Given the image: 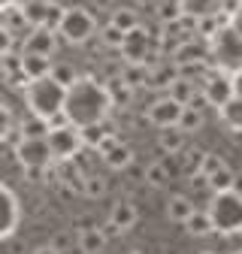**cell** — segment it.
I'll return each instance as SVG.
<instances>
[{"label":"cell","instance_id":"cell-1","mask_svg":"<svg viewBox=\"0 0 242 254\" xmlns=\"http://www.w3.org/2000/svg\"><path fill=\"white\" fill-rule=\"evenodd\" d=\"M112 109V97L109 88L94 82V79H79L70 91H67V106H64V121H70L73 127L85 130V127L103 124L109 118Z\"/></svg>","mask_w":242,"mask_h":254},{"label":"cell","instance_id":"cell-2","mask_svg":"<svg viewBox=\"0 0 242 254\" xmlns=\"http://www.w3.org/2000/svg\"><path fill=\"white\" fill-rule=\"evenodd\" d=\"M24 100H27L30 115L46 118V121H52V124H60L58 118H64L67 88L58 85L52 76H46V79H37V82H27V88H24Z\"/></svg>","mask_w":242,"mask_h":254},{"label":"cell","instance_id":"cell-3","mask_svg":"<svg viewBox=\"0 0 242 254\" xmlns=\"http://www.w3.org/2000/svg\"><path fill=\"white\" fill-rule=\"evenodd\" d=\"M212 221H215V230L224 236L239 233L242 236V194L239 190H227V194H215L209 203Z\"/></svg>","mask_w":242,"mask_h":254},{"label":"cell","instance_id":"cell-4","mask_svg":"<svg viewBox=\"0 0 242 254\" xmlns=\"http://www.w3.org/2000/svg\"><path fill=\"white\" fill-rule=\"evenodd\" d=\"M97 34V21L85 6H67L64 18H60V27H58V37H64L67 43L79 46V43H88L91 37Z\"/></svg>","mask_w":242,"mask_h":254},{"label":"cell","instance_id":"cell-5","mask_svg":"<svg viewBox=\"0 0 242 254\" xmlns=\"http://www.w3.org/2000/svg\"><path fill=\"white\" fill-rule=\"evenodd\" d=\"M49 145L55 151V161H73V157H79L85 139H82L79 127H73L70 121H60V124H52Z\"/></svg>","mask_w":242,"mask_h":254},{"label":"cell","instance_id":"cell-6","mask_svg":"<svg viewBox=\"0 0 242 254\" xmlns=\"http://www.w3.org/2000/svg\"><path fill=\"white\" fill-rule=\"evenodd\" d=\"M200 91H203V100L209 103V106H215V109H224L233 97H236V85H233V79L224 73V70H212L206 79H203V85H200Z\"/></svg>","mask_w":242,"mask_h":254},{"label":"cell","instance_id":"cell-7","mask_svg":"<svg viewBox=\"0 0 242 254\" xmlns=\"http://www.w3.org/2000/svg\"><path fill=\"white\" fill-rule=\"evenodd\" d=\"M15 157L21 161L24 170H49L55 161V151L49 145V139H24L15 148ZM58 164V161H55Z\"/></svg>","mask_w":242,"mask_h":254},{"label":"cell","instance_id":"cell-8","mask_svg":"<svg viewBox=\"0 0 242 254\" xmlns=\"http://www.w3.org/2000/svg\"><path fill=\"white\" fill-rule=\"evenodd\" d=\"M24 12H27V21L30 27H49V30H58L60 27V18H64V6H58L55 0H27L24 3Z\"/></svg>","mask_w":242,"mask_h":254},{"label":"cell","instance_id":"cell-9","mask_svg":"<svg viewBox=\"0 0 242 254\" xmlns=\"http://www.w3.org/2000/svg\"><path fill=\"white\" fill-rule=\"evenodd\" d=\"M182 112H185V106H182L179 100H173L170 94H167V97H158L155 103H151L145 115H148V121L155 124V127H161V130H170V127H179Z\"/></svg>","mask_w":242,"mask_h":254},{"label":"cell","instance_id":"cell-10","mask_svg":"<svg viewBox=\"0 0 242 254\" xmlns=\"http://www.w3.org/2000/svg\"><path fill=\"white\" fill-rule=\"evenodd\" d=\"M121 55H124L127 64H145L148 67V58H151V34L145 27H136L124 37V46H121Z\"/></svg>","mask_w":242,"mask_h":254},{"label":"cell","instance_id":"cell-11","mask_svg":"<svg viewBox=\"0 0 242 254\" xmlns=\"http://www.w3.org/2000/svg\"><path fill=\"white\" fill-rule=\"evenodd\" d=\"M97 151H100L103 164H106L109 170H127V167L133 164V148H130L127 142H121V139H118V133H115V136H109Z\"/></svg>","mask_w":242,"mask_h":254},{"label":"cell","instance_id":"cell-12","mask_svg":"<svg viewBox=\"0 0 242 254\" xmlns=\"http://www.w3.org/2000/svg\"><path fill=\"white\" fill-rule=\"evenodd\" d=\"M136 224V206L130 200H118L109 212V221H106V233L118 236V233H127L130 227Z\"/></svg>","mask_w":242,"mask_h":254},{"label":"cell","instance_id":"cell-13","mask_svg":"<svg viewBox=\"0 0 242 254\" xmlns=\"http://www.w3.org/2000/svg\"><path fill=\"white\" fill-rule=\"evenodd\" d=\"M58 30H49V27H34L24 40V55H43V58H52L58 40H55Z\"/></svg>","mask_w":242,"mask_h":254},{"label":"cell","instance_id":"cell-14","mask_svg":"<svg viewBox=\"0 0 242 254\" xmlns=\"http://www.w3.org/2000/svg\"><path fill=\"white\" fill-rule=\"evenodd\" d=\"M30 34V21H27V12H24V3H15V0H9V3H3V34L9 37H18V34Z\"/></svg>","mask_w":242,"mask_h":254},{"label":"cell","instance_id":"cell-15","mask_svg":"<svg viewBox=\"0 0 242 254\" xmlns=\"http://www.w3.org/2000/svg\"><path fill=\"white\" fill-rule=\"evenodd\" d=\"M21 67H24V79H27V82H37V79L52 76L55 64H52V58H43V55H24V52H21Z\"/></svg>","mask_w":242,"mask_h":254},{"label":"cell","instance_id":"cell-16","mask_svg":"<svg viewBox=\"0 0 242 254\" xmlns=\"http://www.w3.org/2000/svg\"><path fill=\"white\" fill-rule=\"evenodd\" d=\"M106 242H109V236H106L103 227H91V230H85V233L76 236V245H79L82 254H100L106 248Z\"/></svg>","mask_w":242,"mask_h":254},{"label":"cell","instance_id":"cell-17","mask_svg":"<svg viewBox=\"0 0 242 254\" xmlns=\"http://www.w3.org/2000/svg\"><path fill=\"white\" fill-rule=\"evenodd\" d=\"M185 230H188V236H212V233H218V230H215V221H212V212H209V209H197V212L188 218Z\"/></svg>","mask_w":242,"mask_h":254},{"label":"cell","instance_id":"cell-18","mask_svg":"<svg viewBox=\"0 0 242 254\" xmlns=\"http://www.w3.org/2000/svg\"><path fill=\"white\" fill-rule=\"evenodd\" d=\"M194 212H197V206H194L188 197H182V194L170 197V203H167V215H170V221H176V224H182V227L188 224V218H191Z\"/></svg>","mask_w":242,"mask_h":254},{"label":"cell","instance_id":"cell-19","mask_svg":"<svg viewBox=\"0 0 242 254\" xmlns=\"http://www.w3.org/2000/svg\"><path fill=\"white\" fill-rule=\"evenodd\" d=\"M167 94H170L173 100H179L182 106H191V103H197V82L188 79V76H179Z\"/></svg>","mask_w":242,"mask_h":254},{"label":"cell","instance_id":"cell-20","mask_svg":"<svg viewBox=\"0 0 242 254\" xmlns=\"http://www.w3.org/2000/svg\"><path fill=\"white\" fill-rule=\"evenodd\" d=\"M18 130H21L24 139H49V133H52V121L30 115V118H21V121H18Z\"/></svg>","mask_w":242,"mask_h":254},{"label":"cell","instance_id":"cell-21","mask_svg":"<svg viewBox=\"0 0 242 254\" xmlns=\"http://www.w3.org/2000/svg\"><path fill=\"white\" fill-rule=\"evenodd\" d=\"M158 145H161V151H164V154H170V157H179L182 151L188 148V145H185V133H182L179 127L161 130V136H158Z\"/></svg>","mask_w":242,"mask_h":254},{"label":"cell","instance_id":"cell-22","mask_svg":"<svg viewBox=\"0 0 242 254\" xmlns=\"http://www.w3.org/2000/svg\"><path fill=\"white\" fill-rule=\"evenodd\" d=\"M170 176H173V167L167 161H151L145 167V185H151V188H167Z\"/></svg>","mask_w":242,"mask_h":254},{"label":"cell","instance_id":"cell-23","mask_svg":"<svg viewBox=\"0 0 242 254\" xmlns=\"http://www.w3.org/2000/svg\"><path fill=\"white\" fill-rule=\"evenodd\" d=\"M203 55L206 52H203V43L197 37L182 40V46H176V64H200Z\"/></svg>","mask_w":242,"mask_h":254},{"label":"cell","instance_id":"cell-24","mask_svg":"<svg viewBox=\"0 0 242 254\" xmlns=\"http://www.w3.org/2000/svg\"><path fill=\"white\" fill-rule=\"evenodd\" d=\"M218 115H221V121L230 127L233 133H242V94H236L224 109H218Z\"/></svg>","mask_w":242,"mask_h":254},{"label":"cell","instance_id":"cell-25","mask_svg":"<svg viewBox=\"0 0 242 254\" xmlns=\"http://www.w3.org/2000/svg\"><path fill=\"white\" fill-rule=\"evenodd\" d=\"M224 3V0H182V9H185V15L188 18H206V15H212L218 6Z\"/></svg>","mask_w":242,"mask_h":254},{"label":"cell","instance_id":"cell-26","mask_svg":"<svg viewBox=\"0 0 242 254\" xmlns=\"http://www.w3.org/2000/svg\"><path fill=\"white\" fill-rule=\"evenodd\" d=\"M109 24H115L121 34H130V30H136V27H142L139 24V15H136V9H127V6H118V9H112V18H109Z\"/></svg>","mask_w":242,"mask_h":254},{"label":"cell","instance_id":"cell-27","mask_svg":"<svg viewBox=\"0 0 242 254\" xmlns=\"http://www.w3.org/2000/svg\"><path fill=\"white\" fill-rule=\"evenodd\" d=\"M236 182H239V179H236L233 167H227V164H224L215 176L209 179V188L215 190V194H227V190H236Z\"/></svg>","mask_w":242,"mask_h":254},{"label":"cell","instance_id":"cell-28","mask_svg":"<svg viewBox=\"0 0 242 254\" xmlns=\"http://www.w3.org/2000/svg\"><path fill=\"white\" fill-rule=\"evenodd\" d=\"M203 121H206V118H203V112L197 109V103H191V106H185V112H182L179 130L185 133V136H188V133H197L200 127H203Z\"/></svg>","mask_w":242,"mask_h":254},{"label":"cell","instance_id":"cell-29","mask_svg":"<svg viewBox=\"0 0 242 254\" xmlns=\"http://www.w3.org/2000/svg\"><path fill=\"white\" fill-rule=\"evenodd\" d=\"M15 218H18V212H15V197H12L9 188H3V239L12 236V230H15Z\"/></svg>","mask_w":242,"mask_h":254},{"label":"cell","instance_id":"cell-30","mask_svg":"<svg viewBox=\"0 0 242 254\" xmlns=\"http://www.w3.org/2000/svg\"><path fill=\"white\" fill-rule=\"evenodd\" d=\"M52 79H55L58 85H64V88L70 91V88L79 82V73L73 70V64H64V61H58V64H55V70H52Z\"/></svg>","mask_w":242,"mask_h":254},{"label":"cell","instance_id":"cell-31","mask_svg":"<svg viewBox=\"0 0 242 254\" xmlns=\"http://www.w3.org/2000/svg\"><path fill=\"white\" fill-rule=\"evenodd\" d=\"M203 157H206V151H200V148H185V151L179 154L182 170L191 173V176H197V173H200V164H203Z\"/></svg>","mask_w":242,"mask_h":254},{"label":"cell","instance_id":"cell-32","mask_svg":"<svg viewBox=\"0 0 242 254\" xmlns=\"http://www.w3.org/2000/svg\"><path fill=\"white\" fill-rule=\"evenodd\" d=\"M106 88H109L112 106H124V103H130V85H127L124 79H112Z\"/></svg>","mask_w":242,"mask_h":254},{"label":"cell","instance_id":"cell-33","mask_svg":"<svg viewBox=\"0 0 242 254\" xmlns=\"http://www.w3.org/2000/svg\"><path fill=\"white\" fill-rule=\"evenodd\" d=\"M106 188H109V182H106L103 176H85V188H82V194H85V197H91V200H97V197H103V194H106Z\"/></svg>","mask_w":242,"mask_h":254},{"label":"cell","instance_id":"cell-34","mask_svg":"<svg viewBox=\"0 0 242 254\" xmlns=\"http://www.w3.org/2000/svg\"><path fill=\"white\" fill-rule=\"evenodd\" d=\"M124 37H127V34H121L115 24H106V27L100 30V40H103V46H109V49H121V46H124Z\"/></svg>","mask_w":242,"mask_h":254},{"label":"cell","instance_id":"cell-35","mask_svg":"<svg viewBox=\"0 0 242 254\" xmlns=\"http://www.w3.org/2000/svg\"><path fill=\"white\" fill-rule=\"evenodd\" d=\"M221 167H224V157H221V154H206V157H203V164H200V176L209 182Z\"/></svg>","mask_w":242,"mask_h":254},{"label":"cell","instance_id":"cell-36","mask_svg":"<svg viewBox=\"0 0 242 254\" xmlns=\"http://www.w3.org/2000/svg\"><path fill=\"white\" fill-rule=\"evenodd\" d=\"M34 254H60V248H55V245H43V248H37Z\"/></svg>","mask_w":242,"mask_h":254},{"label":"cell","instance_id":"cell-37","mask_svg":"<svg viewBox=\"0 0 242 254\" xmlns=\"http://www.w3.org/2000/svg\"><path fill=\"white\" fill-rule=\"evenodd\" d=\"M136 3H139V6H158L161 0H136Z\"/></svg>","mask_w":242,"mask_h":254},{"label":"cell","instance_id":"cell-38","mask_svg":"<svg viewBox=\"0 0 242 254\" xmlns=\"http://www.w3.org/2000/svg\"><path fill=\"white\" fill-rule=\"evenodd\" d=\"M97 3H100V6H109V3H112V0H97Z\"/></svg>","mask_w":242,"mask_h":254},{"label":"cell","instance_id":"cell-39","mask_svg":"<svg viewBox=\"0 0 242 254\" xmlns=\"http://www.w3.org/2000/svg\"><path fill=\"white\" fill-rule=\"evenodd\" d=\"M200 254H215V251H200Z\"/></svg>","mask_w":242,"mask_h":254},{"label":"cell","instance_id":"cell-40","mask_svg":"<svg viewBox=\"0 0 242 254\" xmlns=\"http://www.w3.org/2000/svg\"><path fill=\"white\" fill-rule=\"evenodd\" d=\"M233 254H242V248H239V251H233Z\"/></svg>","mask_w":242,"mask_h":254}]
</instances>
